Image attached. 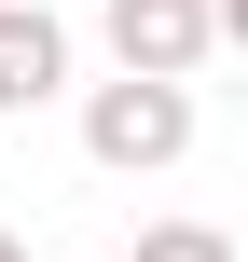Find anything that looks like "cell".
Listing matches in <instances>:
<instances>
[{"label": "cell", "mask_w": 248, "mask_h": 262, "mask_svg": "<svg viewBox=\"0 0 248 262\" xmlns=\"http://www.w3.org/2000/svg\"><path fill=\"white\" fill-rule=\"evenodd\" d=\"M83 152L110 180H166L193 152V83H83Z\"/></svg>", "instance_id": "1"}, {"label": "cell", "mask_w": 248, "mask_h": 262, "mask_svg": "<svg viewBox=\"0 0 248 262\" xmlns=\"http://www.w3.org/2000/svg\"><path fill=\"white\" fill-rule=\"evenodd\" d=\"M110 83H193L221 55V0H97Z\"/></svg>", "instance_id": "2"}, {"label": "cell", "mask_w": 248, "mask_h": 262, "mask_svg": "<svg viewBox=\"0 0 248 262\" xmlns=\"http://www.w3.org/2000/svg\"><path fill=\"white\" fill-rule=\"evenodd\" d=\"M41 97H69V14L0 0V111H41Z\"/></svg>", "instance_id": "3"}, {"label": "cell", "mask_w": 248, "mask_h": 262, "mask_svg": "<svg viewBox=\"0 0 248 262\" xmlns=\"http://www.w3.org/2000/svg\"><path fill=\"white\" fill-rule=\"evenodd\" d=\"M138 262H248V249L221 235V221H152V235H138Z\"/></svg>", "instance_id": "4"}, {"label": "cell", "mask_w": 248, "mask_h": 262, "mask_svg": "<svg viewBox=\"0 0 248 262\" xmlns=\"http://www.w3.org/2000/svg\"><path fill=\"white\" fill-rule=\"evenodd\" d=\"M0 262H28V249H14V235H0Z\"/></svg>", "instance_id": "5"}]
</instances>
